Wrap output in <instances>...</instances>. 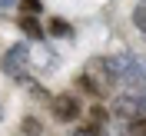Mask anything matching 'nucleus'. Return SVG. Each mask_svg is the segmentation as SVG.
<instances>
[{
  "label": "nucleus",
  "instance_id": "nucleus-1",
  "mask_svg": "<svg viewBox=\"0 0 146 136\" xmlns=\"http://www.w3.org/2000/svg\"><path fill=\"white\" fill-rule=\"evenodd\" d=\"M106 70L113 80L119 83H129V86H139L146 80V63L133 53H116V56H106Z\"/></svg>",
  "mask_w": 146,
  "mask_h": 136
},
{
  "label": "nucleus",
  "instance_id": "nucleus-2",
  "mask_svg": "<svg viewBox=\"0 0 146 136\" xmlns=\"http://www.w3.org/2000/svg\"><path fill=\"white\" fill-rule=\"evenodd\" d=\"M0 66H3V73L13 76V80H27V66H30V50H27V43H13L7 53H3Z\"/></svg>",
  "mask_w": 146,
  "mask_h": 136
},
{
  "label": "nucleus",
  "instance_id": "nucleus-3",
  "mask_svg": "<svg viewBox=\"0 0 146 136\" xmlns=\"http://www.w3.org/2000/svg\"><path fill=\"white\" fill-rule=\"evenodd\" d=\"M113 113H116L119 119H139L146 116V93L139 96V93H126V96H116V103H113Z\"/></svg>",
  "mask_w": 146,
  "mask_h": 136
},
{
  "label": "nucleus",
  "instance_id": "nucleus-4",
  "mask_svg": "<svg viewBox=\"0 0 146 136\" xmlns=\"http://www.w3.org/2000/svg\"><path fill=\"white\" fill-rule=\"evenodd\" d=\"M50 109H53V116L63 119V123H70V119L80 116V103L73 100V96H50Z\"/></svg>",
  "mask_w": 146,
  "mask_h": 136
},
{
  "label": "nucleus",
  "instance_id": "nucleus-5",
  "mask_svg": "<svg viewBox=\"0 0 146 136\" xmlns=\"http://www.w3.org/2000/svg\"><path fill=\"white\" fill-rule=\"evenodd\" d=\"M20 30H23L30 40H43V27L36 23V17H20Z\"/></svg>",
  "mask_w": 146,
  "mask_h": 136
},
{
  "label": "nucleus",
  "instance_id": "nucleus-6",
  "mask_svg": "<svg viewBox=\"0 0 146 136\" xmlns=\"http://www.w3.org/2000/svg\"><path fill=\"white\" fill-rule=\"evenodd\" d=\"M17 7H20V17H36V13L43 10V3H40V0H20Z\"/></svg>",
  "mask_w": 146,
  "mask_h": 136
},
{
  "label": "nucleus",
  "instance_id": "nucleus-7",
  "mask_svg": "<svg viewBox=\"0 0 146 136\" xmlns=\"http://www.w3.org/2000/svg\"><path fill=\"white\" fill-rule=\"evenodd\" d=\"M133 27H136L139 33H146V3H139V7L133 10Z\"/></svg>",
  "mask_w": 146,
  "mask_h": 136
},
{
  "label": "nucleus",
  "instance_id": "nucleus-8",
  "mask_svg": "<svg viewBox=\"0 0 146 136\" xmlns=\"http://www.w3.org/2000/svg\"><path fill=\"white\" fill-rule=\"evenodd\" d=\"M50 33H53V36H70V33H73V30H70V23H63V20L56 17V20H53V23H50Z\"/></svg>",
  "mask_w": 146,
  "mask_h": 136
},
{
  "label": "nucleus",
  "instance_id": "nucleus-9",
  "mask_svg": "<svg viewBox=\"0 0 146 136\" xmlns=\"http://www.w3.org/2000/svg\"><path fill=\"white\" fill-rule=\"evenodd\" d=\"M129 136H146V116H139V119H133L129 123V129H126Z\"/></svg>",
  "mask_w": 146,
  "mask_h": 136
},
{
  "label": "nucleus",
  "instance_id": "nucleus-10",
  "mask_svg": "<svg viewBox=\"0 0 146 136\" xmlns=\"http://www.w3.org/2000/svg\"><path fill=\"white\" fill-rule=\"evenodd\" d=\"M23 133H27V136H40V123H36L33 116H27V119H23Z\"/></svg>",
  "mask_w": 146,
  "mask_h": 136
},
{
  "label": "nucleus",
  "instance_id": "nucleus-11",
  "mask_svg": "<svg viewBox=\"0 0 146 136\" xmlns=\"http://www.w3.org/2000/svg\"><path fill=\"white\" fill-rule=\"evenodd\" d=\"M13 3H20V0H0V13H7V10L13 7Z\"/></svg>",
  "mask_w": 146,
  "mask_h": 136
},
{
  "label": "nucleus",
  "instance_id": "nucleus-12",
  "mask_svg": "<svg viewBox=\"0 0 146 136\" xmlns=\"http://www.w3.org/2000/svg\"><path fill=\"white\" fill-rule=\"evenodd\" d=\"M143 3H146V0H143Z\"/></svg>",
  "mask_w": 146,
  "mask_h": 136
}]
</instances>
